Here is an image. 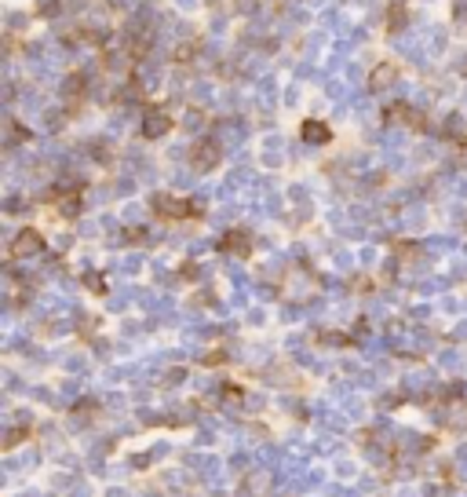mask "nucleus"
Wrapping results in <instances>:
<instances>
[{"label":"nucleus","mask_w":467,"mask_h":497,"mask_svg":"<svg viewBox=\"0 0 467 497\" xmlns=\"http://www.w3.org/2000/svg\"><path fill=\"white\" fill-rule=\"evenodd\" d=\"M153 209L165 219H194L201 216V205L194 197H175V194H153Z\"/></svg>","instance_id":"obj_1"},{"label":"nucleus","mask_w":467,"mask_h":497,"mask_svg":"<svg viewBox=\"0 0 467 497\" xmlns=\"http://www.w3.org/2000/svg\"><path fill=\"white\" fill-rule=\"evenodd\" d=\"M44 248V238H40V231H33V227H26V231H18L15 238H11V245H8V256L11 260H30V256H37Z\"/></svg>","instance_id":"obj_2"},{"label":"nucleus","mask_w":467,"mask_h":497,"mask_svg":"<svg viewBox=\"0 0 467 497\" xmlns=\"http://www.w3.org/2000/svg\"><path fill=\"white\" fill-rule=\"evenodd\" d=\"M172 114L165 110V106H150L146 114H143V136L146 139H161V136H168L172 132Z\"/></svg>","instance_id":"obj_3"},{"label":"nucleus","mask_w":467,"mask_h":497,"mask_svg":"<svg viewBox=\"0 0 467 497\" xmlns=\"http://www.w3.org/2000/svg\"><path fill=\"white\" fill-rule=\"evenodd\" d=\"M383 117H387V121H398V124H405V129H412V132H427L424 114H420V110H412L409 103H391V106L383 110Z\"/></svg>","instance_id":"obj_4"},{"label":"nucleus","mask_w":467,"mask_h":497,"mask_svg":"<svg viewBox=\"0 0 467 497\" xmlns=\"http://www.w3.org/2000/svg\"><path fill=\"white\" fill-rule=\"evenodd\" d=\"M219 248L223 253H234V256H252V238H248V231H226L223 238H219Z\"/></svg>","instance_id":"obj_5"},{"label":"nucleus","mask_w":467,"mask_h":497,"mask_svg":"<svg viewBox=\"0 0 467 497\" xmlns=\"http://www.w3.org/2000/svg\"><path fill=\"white\" fill-rule=\"evenodd\" d=\"M190 161H194V168H197V172L216 168V165H219V146H216L212 139L197 143V146H194V154H190Z\"/></svg>","instance_id":"obj_6"},{"label":"nucleus","mask_w":467,"mask_h":497,"mask_svg":"<svg viewBox=\"0 0 467 497\" xmlns=\"http://www.w3.org/2000/svg\"><path fill=\"white\" fill-rule=\"evenodd\" d=\"M398 62H380L373 73H369V92H387L395 81H398Z\"/></svg>","instance_id":"obj_7"},{"label":"nucleus","mask_w":467,"mask_h":497,"mask_svg":"<svg viewBox=\"0 0 467 497\" xmlns=\"http://www.w3.org/2000/svg\"><path fill=\"white\" fill-rule=\"evenodd\" d=\"M300 136H303V143H310V146H325V143L332 139V129H329L325 121H303Z\"/></svg>","instance_id":"obj_8"},{"label":"nucleus","mask_w":467,"mask_h":497,"mask_svg":"<svg viewBox=\"0 0 467 497\" xmlns=\"http://www.w3.org/2000/svg\"><path fill=\"white\" fill-rule=\"evenodd\" d=\"M55 205H59V212L77 216V212H81V205H84V190H81V187H73V190H55Z\"/></svg>","instance_id":"obj_9"},{"label":"nucleus","mask_w":467,"mask_h":497,"mask_svg":"<svg viewBox=\"0 0 467 497\" xmlns=\"http://www.w3.org/2000/svg\"><path fill=\"white\" fill-rule=\"evenodd\" d=\"M405 26H409L405 4H402V0H391V8H387V30H391V33H402Z\"/></svg>","instance_id":"obj_10"},{"label":"nucleus","mask_w":467,"mask_h":497,"mask_svg":"<svg viewBox=\"0 0 467 497\" xmlns=\"http://www.w3.org/2000/svg\"><path fill=\"white\" fill-rule=\"evenodd\" d=\"M446 136H449L456 146H463V151H467V121H463V117L453 114V117L446 121Z\"/></svg>","instance_id":"obj_11"},{"label":"nucleus","mask_w":467,"mask_h":497,"mask_svg":"<svg viewBox=\"0 0 467 497\" xmlns=\"http://www.w3.org/2000/svg\"><path fill=\"white\" fill-rule=\"evenodd\" d=\"M84 285L95 293V296H106L110 293V285H106V278H102L99 275V271H88V275H84Z\"/></svg>","instance_id":"obj_12"},{"label":"nucleus","mask_w":467,"mask_h":497,"mask_svg":"<svg viewBox=\"0 0 467 497\" xmlns=\"http://www.w3.org/2000/svg\"><path fill=\"white\" fill-rule=\"evenodd\" d=\"M8 129H11V143H30V132H26L18 121H8Z\"/></svg>","instance_id":"obj_13"}]
</instances>
